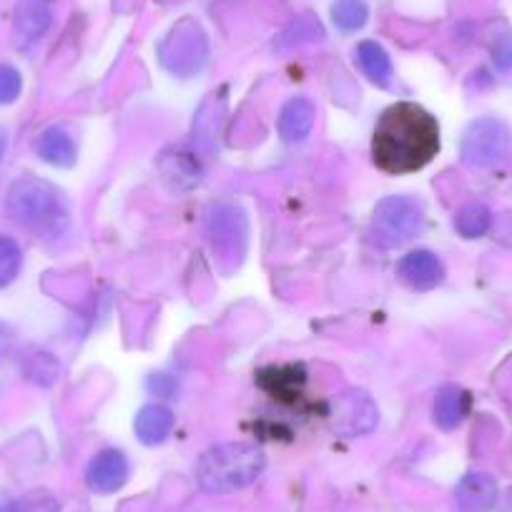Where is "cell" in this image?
Returning <instances> with one entry per match:
<instances>
[{
    "mask_svg": "<svg viewBox=\"0 0 512 512\" xmlns=\"http://www.w3.org/2000/svg\"><path fill=\"white\" fill-rule=\"evenodd\" d=\"M209 58V41L201 31L199 23L181 21L169 31V36L159 46V61L164 63L166 71L176 73L181 78L196 76L204 68Z\"/></svg>",
    "mask_w": 512,
    "mask_h": 512,
    "instance_id": "obj_5",
    "label": "cell"
},
{
    "mask_svg": "<svg viewBox=\"0 0 512 512\" xmlns=\"http://www.w3.org/2000/svg\"><path fill=\"white\" fill-rule=\"evenodd\" d=\"M267 467V457L249 442H226L211 447L196 462V480L206 492L226 495L249 487Z\"/></svg>",
    "mask_w": 512,
    "mask_h": 512,
    "instance_id": "obj_2",
    "label": "cell"
},
{
    "mask_svg": "<svg viewBox=\"0 0 512 512\" xmlns=\"http://www.w3.org/2000/svg\"><path fill=\"white\" fill-rule=\"evenodd\" d=\"M492 58H495V66L500 68V71H512V36L502 38V41L497 43L495 51H492Z\"/></svg>",
    "mask_w": 512,
    "mask_h": 512,
    "instance_id": "obj_24",
    "label": "cell"
},
{
    "mask_svg": "<svg viewBox=\"0 0 512 512\" xmlns=\"http://www.w3.org/2000/svg\"><path fill=\"white\" fill-rule=\"evenodd\" d=\"M23 264V251L16 239L0 234V289L8 287L18 277Z\"/></svg>",
    "mask_w": 512,
    "mask_h": 512,
    "instance_id": "obj_21",
    "label": "cell"
},
{
    "mask_svg": "<svg viewBox=\"0 0 512 512\" xmlns=\"http://www.w3.org/2000/svg\"><path fill=\"white\" fill-rule=\"evenodd\" d=\"M53 26L51 0H18L13 8V36L21 48L41 41Z\"/></svg>",
    "mask_w": 512,
    "mask_h": 512,
    "instance_id": "obj_10",
    "label": "cell"
},
{
    "mask_svg": "<svg viewBox=\"0 0 512 512\" xmlns=\"http://www.w3.org/2000/svg\"><path fill=\"white\" fill-rule=\"evenodd\" d=\"M6 209L13 219L41 236H58L68 226V209L56 186L23 176L8 189Z\"/></svg>",
    "mask_w": 512,
    "mask_h": 512,
    "instance_id": "obj_3",
    "label": "cell"
},
{
    "mask_svg": "<svg viewBox=\"0 0 512 512\" xmlns=\"http://www.w3.org/2000/svg\"><path fill=\"white\" fill-rule=\"evenodd\" d=\"M369 11L362 0H337L332 8V21L337 23L339 31L352 33L359 31V28L367 23Z\"/></svg>",
    "mask_w": 512,
    "mask_h": 512,
    "instance_id": "obj_20",
    "label": "cell"
},
{
    "mask_svg": "<svg viewBox=\"0 0 512 512\" xmlns=\"http://www.w3.org/2000/svg\"><path fill=\"white\" fill-rule=\"evenodd\" d=\"M470 407H472L470 392L457 387V384H447V387H442V390L437 392L435 407H432L435 425L445 432L457 430V427L465 422V417L470 415Z\"/></svg>",
    "mask_w": 512,
    "mask_h": 512,
    "instance_id": "obj_14",
    "label": "cell"
},
{
    "mask_svg": "<svg viewBox=\"0 0 512 512\" xmlns=\"http://www.w3.org/2000/svg\"><path fill=\"white\" fill-rule=\"evenodd\" d=\"M512 134L505 121L500 118H477L467 126L462 136V159L477 169L495 166L510 154Z\"/></svg>",
    "mask_w": 512,
    "mask_h": 512,
    "instance_id": "obj_6",
    "label": "cell"
},
{
    "mask_svg": "<svg viewBox=\"0 0 512 512\" xmlns=\"http://www.w3.org/2000/svg\"><path fill=\"white\" fill-rule=\"evenodd\" d=\"M256 384L267 392L272 400L282 405H297L302 402L304 384H307V369L302 364H272L256 374Z\"/></svg>",
    "mask_w": 512,
    "mask_h": 512,
    "instance_id": "obj_7",
    "label": "cell"
},
{
    "mask_svg": "<svg viewBox=\"0 0 512 512\" xmlns=\"http://www.w3.org/2000/svg\"><path fill=\"white\" fill-rule=\"evenodd\" d=\"M314 116H317V108L309 98H292V101L284 103L282 113H279V134L289 144H299V141L307 139L314 128Z\"/></svg>",
    "mask_w": 512,
    "mask_h": 512,
    "instance_id": "obj_15",
    "label": "cell"
},
{
    "mask_svg": "<svg viewBox=\"0 0 512 512\" xmlns=\"http://www.w3.org/2000/svg\"><path fill=\"white\" fill-rule=\"evenodd\" d=\"M8 347H11V329L0 322V357L8 352Z\"/></svg>",
    "mask_w": 512,
    "mask_h": 512,
    "instance_id": "obj_25",
    "label": "cell"
},
{
    "mask_svg": "<svg viewBox=\"0 0 512 512\" xmlns=\"http://www.w3.org/2000/svg\"><path fill=\"white\" fill-rule=\"evenodd\" d=\"M128 482V460L121 450H101L86 467V485L96 495H113Z\"/></svg>",
    "mask_w": 512,
    "mask_h": 512,
    "instance_id": "obj_11",
    "label": "cell"
},
{
    "mask_svg": "<svg viewBox=\"0 0 512 512\" xmlns=\"http://www.w3.org/2000/svg\"><path fill=\"white\" fill-rule=\"evenodd\" d=\"M134 430L136 437H139L144 445H161V442L171 435V430H174V412L166 405L151 402V405L141 407L139 410Z\"/></svg>",
    "mask_w": 512,
    "mask_h": 512,
    "instance_id": "obj_17",
    "label": "cell"
},
{
    "mask_svg": "<svg viewBox=\"0 0 512 512\" xmlns=\"http://www.w3.org/2000/svg\"><path fill=\"white\" fill-rule=\"evenodd\" d=\"M440 151V123L422 106L400 101L379 116L372 134V161L392 176L425 169Z\"/></svg>",
    "mask_w": 512,
    "mask_h": 512,
    "instance_id": "obj_1",
    "label": "cell"
},
{
    "mask_svg": "<svg viewBox=\"0 0 512 512\" xmlns=\"http://www.w3.org/2000/svg\"><path fill=\"white\" fill-rule=\"evenodd\" d=\"M0 512H58V502L48 492H31V495L6 502Z\"/></svg>",
    "mask_w": 512,
    "mask_h": 512,
    "instance_id": "obj_22",
    "label": "cell"
},
{
    "mask_svg": "<svg viewBox=\"0 0 512 512\" xmlns=\"http://www.w3.org/2000/svg\"><path fill=\"white\" fill-rule=\"evenodd\" d=\"M23 91V78L18 73V68L6 66L0 63V106H8V103L16 101Z\"/></svg>",
    "mask_w": 512,
    "mask_h": 512,
    "instance_id": "obj_23",
    "label": "cell"
},
{
    "mask_svg": "<svg viewBox=\"0 0 512 512\" xmlns=\"http://www.w3.org/2000/svg\"><path fill=\"white\" fill-rule=\"evenodd\" d=\"M425 224L427 216L422 204L410 196H387L374 209L372 236L379 246L395 249L422 234Z\"/></svg>",
    "mask_w": 512,
    "mask_h": 512,
    "instance_id": "obj_4",
    "label": "cell"
},
{
    "mask_svg": "<svg viewBox=\"0 0 512 512\" xmlns=\"http://www.w3.org/2000/svg\"><path fill=\"white\" fill-rule=\"evenodd\" d=\"M397 277L415 292H430L445 279V267L437 259V254L427 249H417L402 256L400 264H397Z\"/></svg>",
    "mask_w": 512,
    "mask_h": 512,
    "instance_id": "obj_12",
    "label": "cell"
},
{
    "mask_svg": "<svg viewBox=\"0 0 512 512\" xmlns=\"http://www.w3.org/2000/svg\"><path fill=\"white\" fill-rule=\"evenodd\" d=\"M209 239L214 249L224 251L226 256L239 259L246 246V219L234 206H216L209 214Z\"/></svg>",
    "mask_w": 512,
    "mask_h": 512,
    "instance_id": "obj_8",
    "label": "cell"
},
{
    "mask_svg": "<svg viewBox=\"0 0 512 512\" xmlns=\"http://www.w3.org/2000/svg\"><path fill=\"white\" fill-rule=\"evenodd\" d=\"M377 425V407L364 392L352 390L337 397V417H334V430L347 437L367 435Z\"/></svg>",
    "mask_w": 512,
    "mask_h": 512,
    "instance_id": "obj_9",
    "label": "cell"
},
{
    "mask_svg": "<svg viewBox=\"0 0 512 512\" xmlns=\"http://www.w3.org/2000/svg\"><path fill=\"white\" fill-rule=\"evenodd\" d=\"M33 149H36L38 159L56 166V169H68V166L76 164V144H73L71 134L61 126L46 128L36 139Z\"/></svg>",
    "mask_w": 512,
    "mask_h": 512,
    "instance_id": "obj_16",
    "label": "cell"
},
{
    "mask_svg": "<svg viewBox=\"0 0 512 512\" xmlns=\"http://www.w3.org/2000/svg\"><path fill=\"white\" fill-rule=\"evenodd\" d=\"M492 214L485 204H467L457 211L455 216V229L465 239H480L490 231Z\"/></svg>",
    "mask_w": 512,
    "mask_h": 512,
    "instance_id": "obj_19",
    "label": "cell"
},
{
    "mask_svg": "<svg viewBox=\"0 0 512 512\" xmlns=\"http://www.w3.org/2000/svg\"><path fill=\"white\" fill-rule=\"evenodd\" d=\"M357 61H359V68L364 71V76L369 78L372 83H377V86H390L392 81V61L390 56H387V51H384L379 43L374 41H362L357 46Z\"/></svg>",
    "mask_w": 512,
    "mask_h": 512,
    "instance_id": "obj_18",
    "label": "cell"
},
{
    "mask_svg": "<svg viewBox=\"0 0 512 512\" xmlns=\"http://www.w3.org/2000/svg\"><path fill=\"white\" fill-rule=\"evenodd\" d=\"M505 512H512V490L507 492V500H505Z\"/></svg>",
    "mask_w": 512,
    "mask_h": 512,
    "instance_id": "obj_27",
    "label": "cell"
},
{
    "mask_svg": "<svg viewBox=\"0 0 512 512\" xmlns=\"http://www.w3.org/2000/svg\"><path fill=\"white\" fill-rule=\"evenodd\" d=\"M500 497L497 480L487 472H470L455 490L457 512H492Z\"/></svg>",
    "mask_w": 512,
    "mask_h": 512,
    "instance_id": "obj_13",
    "label": "cell"
},
{
    "mask_svg": "<svg viewBox=\"0 0 512 512\" xmlns=\"http://www.w3.org/2000/svg\"><path fill=\"white\" fill-rule=\"evenodd\" d=\"M6 149H8L6 134H0V161H3V156H6Z\"/></svg>",
    "mask_w": 512,
    "mask_h": 512,
    "instance_id": "obj_26",
    "label": "cell"
}]
</instances>
